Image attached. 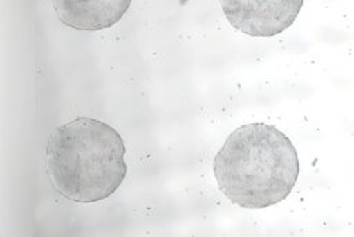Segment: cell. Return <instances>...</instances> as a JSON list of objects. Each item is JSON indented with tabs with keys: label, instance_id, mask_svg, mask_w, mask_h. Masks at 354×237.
Returning a JSON list of instances; mask_svg holds the SVG:
<instances>
[{
	"label": "cell",
	"instance_id": "3",
	"mask_svg": "<svg viewBox=\"0 0 354 237\" xmlns=\"http://www.w3.org/2000/svg\"><path fill=\"white\" fill-rule=\"evenodd\" d=\"M228 22L249 36L282 33L297 18L303 0H218Z\"/></svg>",
	"mask_w": 354,
	"mask_h": 237
},
{
	"label": "cell",
	"instance_id": "4",
	"mask_svg": "<svg viewBox=\"0 0 354 237\" xmlns=\"http://www.w3.org/2000/svg\"><path fill=\"white\" fill-rule=\"evenodd\" d=\"M58 19L79 30H100L119 22L131 0H51Z\"/></svg>",
	"mask_w": 354,
	"mask_h": 237
},
{
	"label": "cell",
	"instance_id": "2",
	"mask_svg": "<svg viewBox=\"0 0 354 237\" xmlns=\"http://www.w3.org/2000/svg\"><path fill=\"white\" fill-rule=\"evenodd\" d=\"M124 143L108 123L77 118L51 132L47 143V173L62 197L97 202L112 195L127 173Z\"/></svg>",
	"mask_w": 354,
	"mask_h": 237
},
{
	"label": "cell",
	"instance_id": "1",
	"mask_svg": "<svg viewBox=\"0 0 354 237\" xmlns=\"http://www.w3.org/2000/svg\"><path fill=\"white\" fill-rule=\"evenodd\" d=\"M221 193L242 208L261 209L283 201L299 177V157L290 139L274 125L236 128L213 161Z\"/></svg>",
	"mask_w": 354,
	"mask_h": 237
}]
</instances>
